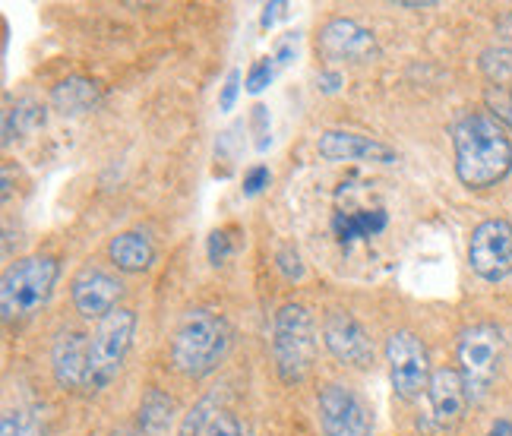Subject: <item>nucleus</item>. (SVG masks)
<instances>
[{"mask_svg": "<svg viewBox=\"0 0 512 436\" xmlns=\"http://www.w3.org/2000/svg\"><path fill=\"white\" fill-rule=\"evenodd\" d=\"M456 177L468 190L497 187L512 171V140L487 111H468L452 124Z\"/></svg>", "mask_w": 512, "mask_h": 436, "instance_id": "f257e3e1", "label": "nucleus"}, {"mask_svg": "<svg viewBox=\"0 0 512 436\" xmlns=\"http://www.w3.org/2000/svg\"><path fill=\"white\" fill-rule=\"evenodd\" d=\"M231 351V326L222 313L193 307L181 316L171 335V364L187 380H203V376L219 370V364Z\"/></svg>", "mask_w": 512, "mask_h": 436, "instance_id": "f03ea898", "label": "nucleus"}, {"mask_svg": "<svg viewBox=\"0 0 512 436\" xmlns=\"http://www.w3.org/2000/svg\"><path fill=\"white\" fill-rule=\"evenodd\" d=\"M272 361L279 380L304 383L317 361V323L304 304H282L272 323Z\"/></svg>", "mask_w": 512, "mask_h": 436, "instance_id": "7ed1b4c3", "label": "nucleus"}, {"mask_svg": "<svg viewBox=\"0 0 512 436\" xmlns=\"http://www.w3.org/2000/svg\"><path fill=\"white\" fill-rule=\"evenodd\" d=\"M57 272H61V266H57L54 256L42 253L13 263L4 272V282H0V313H4V323L19 326L32 320L51 301Z\"/></svg>", "mask_w": 512, "mask_h": 436, "instance_id": "20e7f679", "label": "nucleus"}, {"mask_svg": "<svg viewBox=\"0 0 512 436\" xmlns=\"http://www.w3.org/2000/svg\"><path fill=\"white\" fill-rule=\"evenodd\" d=\"M506 339L500 326L494 323H475L459 335L456 358H459V373L465 380V392L471 402H481L487 389L494 386L500 361H503Z\"/></svg>", "mask_w": 512, "mask_h": 436, "instance_id": "39448f33", "label": "nucleus"}, {"mask_svg": "<svg viewBox=\"0 0 512 436\" xmlns=\"http://www.w3.org/2000/svg\"><path fill=\"white\" fill-rule=\"evenodd\" d=\"M136 313L127 307H117L98 323L89 335V389H105L124 367V358L133 345Z\"/></svg>", "mask_w": 512, "mask_h": 436, "instance_id": "423d86ee", "label": "nucleus"}, {"mask_svg": "<svg viewBox=\"0 0 512 436\" xmlns=\"http://www.w3.org/2000/svg\"><path fill=\"white\" fill-rule=\"evenodd\" d=\"M386 364H389V380L392 392L405 402H415L421 392L430 386V354L427 345L421 342L418 332L399 329L386 339Z\"/></svg>", "mask_w": 512, "mask_h": 436, "instance_id": "0eeeda50", "label": "nucleus"}, {"mask_svg": "<svg viewBox=\"0 0 512 436\" xmlns=\"http://www.w3.org/2000/svg\"><path fill=\"white\" fill-rule=\"evenodd\" d=\"M468 263L484 282H503L512 275V222L487 218L468 241Z\"/></svg>", "mask_w": 512, "mask_h": 436, "instance_id": "6e6552de", "label": "nucleus"}, {"mask_svg": "<svg viewBox=\"0 0 512 436\" xmlns=\"http://www.w3.org/2000/svg\"><path fill=\"white\" fill-rule=\"evenodd\" d=\"M317 411L326 436H370L373 414L351 386L326 383L317 395Z\"/></svg>", "mask_w": 512, "mask_h": 436, "instance_id": "1a4fd4ad", "label": "nucleus"}, {"mask_svg": "<svg viewBox=\"0 0 512 436\" xmlns=\"http://www.w3.org/2000/svg\"><path fill=\"white\" fill-rule=\"evenodd\" d=\"M317 48L329 61H351V64H373L380 61V42L367 26L354 23V19L336 16L320 29Z\"/></svg>", "mask_w": 512, "mask_h": 436, "instance_id": "9d476101", "label": "nucleus"}, {"mask_svg": "<svg viewBox=\"0 0 512 436\" xmlns=\"http://www.w3.org/2000/svg\"><path fill=\"white\" fill-rule=\"evenodd\" d=\"M323 342L332 351V358L354 370L373 367V342L367 329L354 320L348 310H332L323 320Z\"/></svg>", "mask_w": 512, "mask_h": 436, "instance_id": "9b49d317", "label": "nucleus"}, {"mask_svg": "<svg viewBox=\"0 0 512 436\" xmlns=\"http://www.w3.org/2000/svg\"><path fill=\"white\" fill-rule=\"evenodd\" d=\"M124 285L114 279L111 272L98 269V266H86L73 275L70 282V297L73 307L83 320H98L102 323L108 313L117 310V301H121Z\"/></svg>", "mask_w": 512, "mask_h": 436, "instance_id": "f8f14e48", "label": "nucleus"}, {"mask_svg": "<svg viewBox=\"0 0 512 436\" xmlns=\"http://www.w3.org/2000/svg\"><path fill=\"white\" fill-rule=\"evenodd\" d=\"M427 402H430V424L437 433L452 430L468 408V392L459 367H437L427 386ZM424 424V427H430Z\"/></svg>", "mask_w": 512, "mask_h": 436, "instance_id": "ddd939ff", "label": "nucleus"}, {"mask_svg": "<svg viewBox=\"0 0 512 436\" xmlns=\"http://www.w3.org/2000/svg\"><path fill=\"white\" fill-rule=\"evenodd\" d=\"M317 152L326 158V162H380V165L399 162L396 149L373 140V136L351 133V130H326L317 140Z\"/></svg>", "mask_w": 512, "mask_h": 436, "instance_id": "4468645a", "label": "nucleus"}, {"mask_svg": "<svg viewBox=\"0 0 512 436\" xmlns=\"http://www.w3.org/2000/svg\"><path fill=\"white\" fill-rule=\"evenodd\" d=\"M51 373L54 383L67 392L89 389V335L73 329L57 335L51 348Z\"/></svg>", "mask_w": 512, "mask_h": 436, "instance_id": "2eb2a0df", "label": "nucleus"}, {"mask_svg": "<svg viewBox=\"0 0 512 436\" xmlns=\"http://www.w3.org/2000/svg\"><path fill=\"white\" fill-rule=\"evenodd\" d=\"M102 86L89 76H70L64 83H57L51 92L54 111H61L64 117H83L102 105Z\"/></svg>", "mask_w": 512, "mask_h": 436, "instance_id": "dca6fc26", "label": "nucleus"}, {"mask_svg": "<svg viewBox=\"0 0 512 436\" xmlns=\"http://www.w3.org/2000/svg\"><path fill=\"white\" fill-rule=\"evenodd\" d=\"M108 256L121 272H146L155 263V247H152V241L146 234L124 231V234L111 237Z\"/></svg>", "mask_w": 512, "mask_h": 436, "instance_id": "f3484780", "label": "nucleus"}, {"mask_svg": "<svg viewBox=\"0 0 512 436\" xmlns=\"http://www.w3.org/2000/svg\"><path fill=\"white\" fill-rule=\"evenodd\" d=\"M174 424V399L162 389H146L136 411V427L143 436H165Z\"/></svg>", "mask_w": 512, "mask_h": 436, "instance_id": "a211bd4d", "label": "nucleus"}, {"mask_svg": "<svg viewBox=\"0 0 512 436\" xmlns=\"http://www.w3.org/2000/svg\"><path fill=\"white\" fill-rule=\"evenodd\" d=\"M45 124V108L35 105L32 98H23V102H16L7 114H4V143L10 146L13 136H26L32 133L35 127Z\"/></svg>", "mask_w": 512, "mask_h": 436, "instance_id": "6ab92c4d", "label": "nucleus"}, {"mask_svg": "<svg viewBox=\"0 0 512 436\" xmlns=\"http://www.w3.org/2000/svg\"><path fill=\"white\" fill-rule=\"evenodd\" d=\"M481 70L487 73L490 86H512V51L509 48H487L481 54Z\"/></svg>", "mask_w": 512, "mask_h": 436, "instance_id": "aec40b11", "label": "nucleus"}, {"mask_svg": "<svg viewBox=\"0 0 512 436\" xmlns=\"http://www.w3.org/2000/svg\"><path fill=\"white\" fill-rule=\"evenodd\" d=\"M0 436H45V427L29 411H7L0 421Z\"/></svg>", "mask_w": 512, "mask_h": 436, "instance_id": "412c9836", "label": "nucleus"}, {"mask_svg": "<svg viewBox=\"0 0 512 436\" xmlns=\"http://www.w3.org/2000/svg\"><path fill=\"white\" fill-rule=\"evenodd\" d=\"M484 105H487L490 117H497L500 124H506L512 130V86H487Z\"/></svg>", "mask_w": 512, "mask_h": 436, "instance_id": "4be33fe9", "label": "nucleus"}, {"mask_svg": "<svg viewBox=\"0 0 512 436\" xmlns=\"http://www.w3.org/2000/svg\"><path fill=\"white\" fill-rule=\"evenodd\" d=\"M219 414V408H215V395H209V399H203L200 405H196L187 418L181 421V436H203L206 424Z\"/></svg>", "mask_w": 512, "mask_h": 436, "instance_id": "5701e85b", "label": "nucleus"}, {"mask_svg": "<svg viewBox=\"0 0 512 436\" xmlns=\"http://www.w3.org/2000/svg\"><path fill=\"white\" fill-rule=\"evenodd\" d=\"M332 234H336L339 244L361 241L364 231H361V222H358V212H336V218H332Z\"/></svg>", "mask_w": 512, "mask_h": 436, "instance_id": "b1692460", "label": "nucleus"}, {"mask_svg": "<svg viewBox=\"0 0 512 436\" xmlns=\"http://www.w3.org/2000/svg\"><path fill=\"white\" fill-rule=\"evenodd\" d=\"M203 436H250V430L234 418L231 411H219L215 418L206 424V430H203Z\"/></svg>", "mask_w": 512, "mask_h": 436, "instance_id": "393cba45", "label": "nucleus"}, {"mask_svg": "<svg viewBox=\"0 0 512 436\" xmlns=\"http://www.w3.org/2000/svg\"><path fill=\"white\" fill-rule=\"evenodd\" d=\"M272 76H275V57H260V61L250 67L244 86H247V92L256 95V92H263L272 83Z\"/></svg>", "mask_w": 512, "mask_h": 436, "instance_id": "a878e982", "label": "nucleus"}, {"mask_svg": "<svg viewBox=\"0 0 512 436\" xmlns=\"http://www.w3.org/2000/svg\"><path fill=\"white\" fill-rule=\"evenodd\" d=\"M206 250H209V263L212 266H222V263H228V256L234 253V244H231V237H228V231H212L209 234V244H206Z\"/></svg>", "mask_w": 512, "mask_h": 436, "instance_id": "bb28decb", "label": "nucleus"}, {"mask_svg": "<svg viewBox=\"0 0 512 436\" xmlns=\"http://www.w3.org/2000/svg\"><path fill=\"white\" fill-rule=\"evenodd\" d=\"M358 222H361L364 237H377V234L386 231L389 215H386L383 209H358Z\"/></svg>", "mask_w": 512, "mask_h": 436, "instance_id": "cd10ccee", "label": "nucleus"}, {"mask_svg": "<svg viewBox=\"0 0 512 436\" xmlns=\"http://www.w3.org/2000/svg\"><path fill=\"white\" fill-rule=\"evenodd\" d=\"M238 92H241V73L238 70H231L225 76V83H222V92H219V111H231L234 102H238Z\"/></svg>", "mask_w": 512, "mask_h": 436, "instance_id": "c85d7f7f", "label": "nucleus"}, {"mask_svg": "<svg viewBox=\"0 0 512 436\" xmlns=\"http://www.w3.org/2000/svg\"><path fill=\"white\" fill-rule=\"evenodd\" d=\"M279 269H282V275L285 279H301L304 275V263H301V256H298V250H291V247H285V250H279Z\"/></svg>", "mask_w": 512, "mask_h": 436, "instance_id": "c756f323", "label": "nucleus"}, {"mask_svg": "<svg viewBox=\"0 0 512 436\" xmlns=\"http://www.w3.org/2000/svg\"><path fill=\"white\" fill-rule=\"evenodd\" d=\"M269 168L266 165H253L247 174H244V196H256L263 187H269Z\"/></svg>", "mask_w": 512, "mask_h": 436, "instance_id": "7c9ffc66", "label": "nucleus"}, {"mask_svg": "<svg viewBox=\"0 0 512 436\" xmlns=\"http://www.w3.org/2000/svg\"><path fill=\"white\" fill-rule=\"evenodd\" d=\"M294 51H298V35H285L282 42H279V51H275V64L285 67L294 57Z\"/></svg>", "mask_w": 512, "mask_h": 436, "instance_id": "2f4dec72", "label": "nucleus"}, {"mask_svg": "<svg viewBox=\"0 0 512 436\" xmlns=\"http://www.w3.org/2000/svg\"><path fill=\"white\" fill-rule=\"evenodd\" d=\"M253 121H256V127H260V143H256V146L266 149L269 146V140H266V136H269V111L263 105H256L253 108Z\"/></svg>", "mask_w": 512, "mask_h": 436, "instance_id": "473e14b6", "label": "nucleus"}, {"mask_svg": "<svg viewBox=\"0 0 512 436\" xmlns=\"http://www.w3.org/2000/svg\"><path fill=\"white\" fill-rule=\"evenodd\" d=\"M285 10H288L285 0H275V4H266V7H263V19H260V26H263V29H269V26L275 23V19L285 16Z\"/></svg>", "mask_w": 512, "mask_h": 436, "instance_id": "72a5a7b5", "label": "nucleus"}, {"mask_svg": "<svg viewBox=\"0 0 512 436\" xmlns=\"http://www.w3.org/2000/svg\"><path fill=\"white\" fill-rule=\"evenodd\" d=\"M317 83H320V89H323V92H336V89L342 86V73L326 70V73H320V76H317Z\"/></svg>", "mask_w": 512, "mask_h": 436, "instance_id": "f704fd0d", "label": "nucleus"}, {"mask_svg": "<svg viewBox=\"0 0 512 436\" xmlns=\"http://www.w3.org/2000/svg\"><path fill=\"white\" fill-rule=\"evenodd\" d=\"M487 436H512V421L500 418L494 427H490V433H487Z\"/></svg>", "mask_w": 512, "mask_h": 436, "instance_id": "c9c22d12", "label": "nucleus"}, {"mask_svg": "<svg viewBox=\"0 0 512 436\" xmlns=\"http://www.w3.org/2000/svg\"><path fill=\"white\" fill-rule=\"evenodd\" d=\"M111 436H143L140 430H114Z\"/></svg>", "mask_w": 512, "mask_h": 436, "instance_id": "e433bc0d", "label": "nucleus"}]
</instances>
